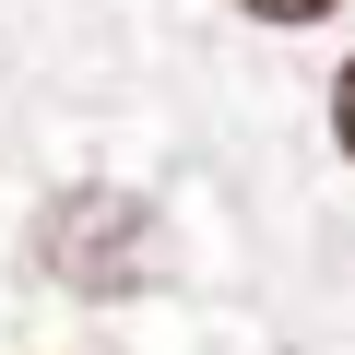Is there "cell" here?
Instances as JSON below:
<instances>
[{
	"label": "cell",
	"mask_w": 355,
	"mask_h": 355,
	"mask_svg": "<svg viewBox=\"0 0 355 355\" xmlns=\"http://www.w3.org/2000/svg\"><path fill=\"white\" fill-rule=\"evenodd\" d=\"M154 202L142 190H107V178H83V190H48L36 202V272H60L71 296H95V308H119V296H142L154 284Z\"/></svg>",
	"instance_id": "obj_1"
},
{
	"label": "cell",
	"mask_w": 355,
	"mask_h": 355,
	"mask_svg": "<svg viewBox=\"0 0 355 355\" xmlns=\"http://www.w3.org/2000/svg\"><path fill=\"white\" fill-rule=\"evenodd\" d=\"M331 142L355 154V60H343V83H331Z\"/></svg>",
	"instance_id": "obj_3"
},
{
	"label": "cell",
	"mask_w": 355,
	"mask_h": 355,
	"mask_svg": "<svg viewBox=\"0 0 355 355\" xmlns=\"http://www.w3.org/2000/svg\"><path fill=\"white\" fill-rule=\"evenodd\" d=\"M249 24H320V12H343V0H237Z\"/></svg>",
	"instance_id": "obj_2"
}]
</instances>
